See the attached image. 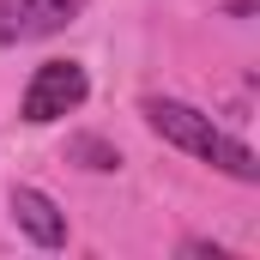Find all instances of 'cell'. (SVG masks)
Returning <instances> with one entry per match:
<instances>
[{"instance_id":"1","label":"cell","mask_w":260,"mask_h":260,"mask_svg":"<svg viewBox=\"0 0 260 260\" xmlns=\"http://www.w3.org/2000/svg\"><path fill=\"white\" fill-rule=\"evenodd\" d=\"M145 121H151V133H164L170 145H182L188 157L224 170L230 182H260V157L236 139V133H224L206 109L182 103V97H145Z\"/></svg>"},{"instance_id":"2","label":"cell","mask_w":260,"mask_h":260,"mask_svg":"<svg viewBox=\"0 0 260 260\" xmlns=\"http://www.w3.org/2000/svg\"><path fill=\"white\" fill-rule=\"evenodd\" d=\"M85 97H91V79H85L79 61H43L37 73H30L24 97H18V115H24L30 127H49V121L73 115Z\"/></svg>"},{"instance_id":"3","label":"cell","mask_w":260,"mask_h":260,"mask_svg":"<svg viewBox=\"0 0 260 260\" xmlns=\"http://www.w3.org/2000/svg\"><path fill=\"white\" fill-rule=\"evenodd\" d=\"M85 12V0H0V43H43Z\"/></svg>"},{"instance_id":"4","label":"cell","mask_w":260,"mask_h":260,"mask_svg":"<svg viewBox=\"0 0 260 260\" xmlns=\"http://www.w3.org/2000/svg\"><path fill=\"white\" fill-rule=\"evenodd\" d=\"M12 218L37 248H67V212L43 188H12Z\"/></svg>"},{"instance_id":"5","label":"cell","mask_w":260,"mask_h":260,"mask_svg":"<svg viewBox=\"0 0 260 260\" xmlns=\"http://www.w3.org/2000/svg\"><path fill=\"white\" fill-rule=\"evenodd\" d=\"M67 157H79L85 170H121V151H115L109 139H97V133H79V139H67Z\"/></svg>"},{"instance_id":"6","label":"cell","mask_w":260,"mask_h":260,"mask_svg":"<svg viewBox=\"0 0 260 260\" xmlns=\"http://www.w3.org/2000/svg\"><path fill=\"white\" fill-rule=\"evenodd\" d=\"M182 254H212V260H230V248H218V242H206V236H188V242H182Z\"/></svg>"},{"instance_id":"7","label":"cell","mask_w":260,"mask_h":260,"mask_svg":"<svg viewBox=\"0 0 260 260\" xmlns=\"http://www.w3.org/2000/svg\"><path fill=\"white\" fill-rule=\"evenodd\" d=\"M224 12H230V18H248V12H254V0H230Z\"/></svg>"}]
</instances>
